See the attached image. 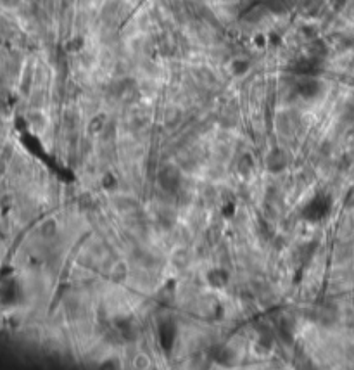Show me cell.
I'll return each instance as SVG.
<instances>
[{"mask_svg":"<svg viewBox=\"0 0 354 370\" xmlns=\"http://www.w3.org/2000/svg\"><path fill=\"white\" fill-rule=\"evenodd\" d=\"M78 204H80L81 211H88V209L92 208V204H94V201L90 199V195H80V199H78Z\"/></svg>","mask_w":354,"mask_h":370,"instance_id":"17","label":"cell"},{"mask_svg":"<svg viewBox=\"0 0 354 370\" xmlns=\"http://www.w3.org/2000/svg\"><path fill=\"white\" fill-rule=\"evenodd\" d=\"M181 123V111L177 108H170L166 109V113H164L163 116V124L168 128V130H175V128H178V124Z\"/></svg>","mask_w":354,"mask_h":370,"instance_id":"6","label":"cell"},{"mask_svg":"<svg viewBox=\"0 0 354 370\" xmlns=\"http://www.w3.org/2000/svg\"><path fill=\"white\" fill-rule=\"evenodd\" d=\"M206 280L211 287H214V289H221V287H225L228 284V273H227V270L221 268V266H218V268H211L206 275Z\"/></svg>","mask_w":354,"mask_h":370,"instance_id":"4","label":"cell"},{"mask_svg":"<svg viewBox=\"0 0 354 370\" xmlns=\"http://www.w3.org/2000/svg\"><path fill=\"white\" fill-rule=\"evenodd\" d=\"M38 236L44 241H52L57 236V222L54 218H45L38 227Z\"/></svg>","mask_w":354,"mask_h":370,"instance_id":"5","label":"cell"},{"mask_svg":"<svg viewBox=\"0 0 354 370\" xmlns=\"http://www.w3.org/2000/svg\"><path fill=\"white\" fill-rule=\"evenodd\" d=\"M151 358L147 357L145 353H137V357H135L133 360V367L135 369H149L151 367Z\"/></svg>","mask_w":354,"mask_h":370,"instance_id":"14","label":"cell"},{"mask_svg":"<svg viewBox=\"0 0 354 370\" xmlns=\"http://www.w3.org/2000/svg\"><path fill=\"white\" fill-rule=\"evenodd\" d=\"M99 367H101V369H119L121 365H119V360L113 357V358H106V360H104Z\"/></svg>","mask_w":354,"mask_h":370,"instance_id":"18","label":"cell"},{"mask_svg":"<svg viewBox=\"0 0 354 370\" xmlns=\"http://www.w3.org/2000/svg\"><path fill=\"white\" fill-rule=\"evenodd\" d=\"M128 275H130V270H128L126 263H123V261L114 263V266L111 268V280H113L114 284H123L124 280L128 279Z\"/></svg>","mask_w":354,"mask_h":370,"instance_id":"7","label":"cell"},{"mask_svg":"<svg viewBox=\"0 0 354 370\" xmlns=\"http://www.w3.org/2000/svg\"><path fill=\"white\" fill-rule=\"evenodd\" d=\"M88 133L90 135H101L107 128V118L104 115H95L88 123Z\"/></svg>","mask_w":354,"mask_h":370,"instance_id":"9","label":"cell"},{"mask_svg":"<svg viewBox=\"0 0 354 370\" xmlns=\"http://www.w3.org/2000/svg\"><path fill=\"white\" fill-rule=\"evenodd\" d=\"M318 90H320V83H318L316 80H313V78H307V80H304L301 83V87H299L301 95H304V97H307V99L314 97V95L318 94Z\"/></svg>","mask_w":354,"mask_h":370,"instance_id":"10","label":"cell"},{"mask_svg":"<svg viewBox=\"0 0 354 370\" xmlns=\"http://www.w3.org/2000/svg\"><path fill=\"white\" fill-rule=\"evenodd\" d=\"M171 261L177 268H187L192 261V252L188 249H178V251H175Z\"/></svg>","mask_w":354,"mask_h":370,"instance_id":"8","label":"cell"},{"mask_svg":"<svg viewBox=\"0 0 354 370\" xmlns=\"http://www.w3.org/2000/svg\"><path fill=\"white\" fill-rule=\"evenodd\" d=\"M113 206L116 211L121 213H133L138 208V201L133 195H114L113 197Z\"/></svg>","mask_w":354,"mask_h":370,"instance_id":"3","label":"cell"},{"mask_svg":"<svg viewBox=\"0 0 354 370\" xmlns=\"http://www.w3.org/2000/svg\"><path fill=\"white\" fill-rule=\"evenodd\" d=\"M30 124L35 130H44L47 122H45V116L42 115L40 111H33V113H30Z\"/></svg>","mask_w":354,"mask_h":370,"instance_id":"13","label":"cell"},{"mask_svg":"<svg viewBox=\"0 0 354 370\" xmlns=\"http://www.w3.org/2000/svg\"><path fill=\"white\" fill-rule=\"evenodd\" d=\"M346 208H354V188L348 192V199H346Z\"/></svg>","mask_w":354,"mask_h":370,"instance_id":"19","label":"cell"},{"mask_svg":"<svg viewBox=\"0 0 354 370\" xmlns=\"http://www.w3.org/2000/svg\"><path fill=\"white\" fill-rule=\"evenodd\" d=\"M102 187L106 188V190H114V188H118V179L113 173H106V175L102 177Z\"/></svg>","mask_w":354,"mask_h":370,"instance_id":"15","label":"cell"},{"mask_svg":"<svg viewBox=\"0 0 354 370\" xmlns=\"http://www.w3.org/2000/svg\"><path fill=\"white\" fill-rule=\"evenodd\" d=\"M0 3L5 7H16L19 3V0H0Z\"/></svg>","mask_w":354,"mask_h":370,"instance_id":"20","label":"cell"},{"mask_svg":"<svg viewBox=\"0 0 354 370\" xmlns=\"http://www.w3.org/2000/svg\"><path fill=\"white\" fill-rule=\"evenodd\" d=\"M180 170L177 166H164L159 173H157V182H159L161 188H164L166 192H175L180 187Z\"/></svg>","mask_w":354,"mask_h":370,"instance_id":"1","label":"cell"},{"mask_svg":"<svg viewBox=\"0 0 354 370\" xmlns=\"http://www.w3.org/2000/svg\"><path fill=\"white\" fill-rule=\"evenodd\" d=\"M249 69V64L245 61H240V59H237V61L232 62V71H234V74H237V76H240V74L247 73Z\"/></svg>","mask_w":354,"mask_h":370,"instance_id":"16","label":"cell"},{"mask_svg":"<svg viewBox=\"0 0 354 370\" xmlns=\"http://www.w3.org/2000/svg\"><path fill=\"white\" fill-rule=\"evenodd\" d=\"M254 350H256L257 355H268L271 353V350H273V337L270 336H261L259 339H257V343L254 344Z\"/></svg>","mask_w":354,"mask_h":370,"instance_id":"12","label":"cell"},{"mask_svg":"<svg viewBox=\"0 0 354 370\" xmlns=\"http://www.w3.org/2000/svg\"><path fill=\"white\" fill-rule=\"evenodd\" d=\"M252 170H254V161L251 154H242L237 161V172L242 177H249L252 173Z\"/></svg>","mask_w":354,"mask_h":370,"instance_id":"11","label":"cell"},{"mask_svg":"<svg viewBox=\"0 0 354 370\" xmlns=\"http://www.w3.org/2000/svg\"><path fill=\"white\" fill-rule=\"evenodd\" d=\"M289 166V156L282 149H273L266 156V168L270 173H282Z\"/></svg>","mask_w":354,"mask_h":370,"instance_id":"2","label":"cell"}]
</instances>
